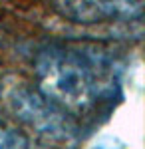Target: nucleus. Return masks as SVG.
Here are the masks:
<instances>
[{
	"label": "nucleus",
	"instance_id": "obj_1",
	"mask_svg": "<svg viewBox=\"0 0 145 149\" xmlns=\"http://www.w3.org/2000/svg\"><path fill=\"white\" fill-rule=\"evenodd\" d=\"M38 90L68 111H84L113 100L115 70L103 56L64 46H48L36 56Z\"/></svg>",
	"mask_w": 145,
	"mask_h": 149
},
{
	"label": "nucleus",
	"instance_id": "obj_2",
	"mask_svg": "<svg viewBox=\"0 0 145 149\" xmlns=\"http://www.w3.org/2000/svg\"><path fill=\"white\" fill-rule=\"evenodd\" d=\"M2 97L12 113L36 133L64 143L78 139L79 127L68 113V109L52 102L40 90H32L22 81H14L4 86Z\"/></svg>",
	"mask_w": 145,
	"mask_h": 149
},
{
	"label": "nucleus",
	"instance_id": "obj_3",
	"mask_svg": "<svg viewBox=\"0 0 145 149\" xmlns=\"http://www.w3.org/2000/svg\"><path fill=\"white\" fill-rule=\"evenodd\" d=\"M54 10L76 24H98L117 16H139V0H52Z\"/></svg>",
	"mask_w": 145,
	"mask_h": 149
},
{
	"label": "nucleus",
	"instance_id": "obj_4",
	"mask_svg": "<svg viewBox=\"0 0 145 149\" xmlns=\"http://www.w3.org/2000/svg\"><path fill=\"white\" fill-rule=\"evenodd\" d=\"M0 147H28V137L0 113Z\"/></svg>",
	"mask_w": 145,
	"mask_h": 149
}]
</instances>
